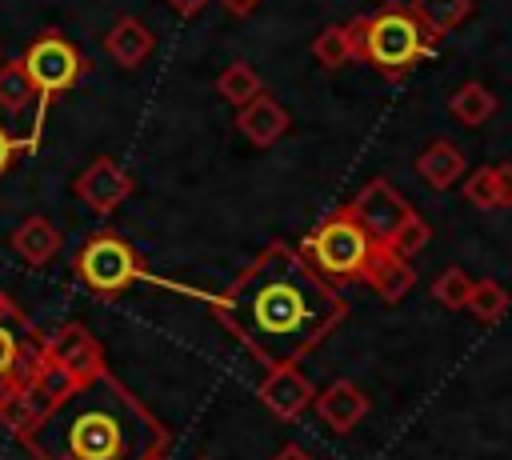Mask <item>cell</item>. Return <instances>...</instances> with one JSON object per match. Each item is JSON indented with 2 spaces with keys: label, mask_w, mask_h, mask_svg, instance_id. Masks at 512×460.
<instances>
[{
  "label": "cell",
  "mask_w": 512,
  "mask_h": 460,
  "mask_svg": "<svg viewBox=\"0 0 512 460\" xmlns=\"http://www.w3.org/2000/svg\"><path fill=\"white\" fill-rule=\"evenodd\" d=\"M416 172L428 188H452L464 172H468V160L460 152V144L452 140H432L420 156H416Z\"/></svg>",
  "instance_id": "obj_17"
},
{
  "label": "cell",
  "mask_w": 512,
  "mask_h": 460,
  "mask_svg": "<svg viewBox=\"0 0 512 460\" xmlns=\"http://www.w3.org/2000/svg\"><path fill=\"white\" fill-rule=\"evenodd\" d=\"M316 408H320V416L328 420L332 432H352L364 420V412H368V396L352 380H336V384H328L320 392Z\"/></svg>",
  "instance_id": "obj_16"
},
{
  "label": "cell",
  "mask_w": 512,
  "mask_h": 460,
  "mask_svg": "<svg viewBox=\"0 0 512 460\" xmlns=\"http://www.w3.org/2000/svg\"><path fill=\"white\" fill-rule=\"evenodd\" d=\"M216 92L228 100V104H248V100H256L260 92H264V84H260V76H256V68L252 64H244V60H236V64H228L220 76H216Z\"/></svg>",
  "instance_id": "obj_20"
},
{
  "label": "cell",
  "mask_w": 512,
  "mask_h": 460,
  "mask_svg": "<svg viewBox=\"0 0 512 460\" xmlns=\"http://www.w3.org/2000/svg\"><path fill=\"white\" fill-rule=\"evenodd\" d=\"M360 280H364L376 296H384L388 304H396V300L408 296V288L416 284V272H412L408 256L392 252L388 244H372V256H368V264L360 268Z\"/></svg>",
  "instance_id": "obj_12"
},
{
  "label": "cell",
  "mask_w": 512,
  "mask_h": 460,
  "mask_svg": "<svg viewBox=\"0 0 512 460\" xmlns=\"http://www.w3.org/2000/svg\"><path fill=\"white\" fill-rule=\"evenodd\" d=\"M492 180H496V204L512 208V164H492Z\"/></svg>",
  "instance_id": "obj_27"
},
{
  "label": "cell",
  "mask_w": 512,
  "mask_h": 460,
  "mask_svg": "<svg viewBox=\"0 0 512 460\" xmlns=\"http://www.w3.org/2000/svg\"><path fill=\"white\" fill-rule=\"evenodd\" d=\"M148 460H168V448H164V452H152Z\"/></svg>",
  "instance_id": "obj_33"
},
{
  "label": "cell",
  "mask_w": 512,
  "mask_h": 460,
  "mask_svg": "<svg viewBox=\"0 0 512 460\" xmlns=\"http://www.w3.org/2000/svg\"><path fill=\"white\" fill-rule=\"evenodd\" d=\"M236 128H240V136H244L248 144H256V148H272V144L288 132V112H284L268 92H260L256 100L240 104V112H236Z\"/></svg>",
  "instance_id": "obj_14"
},
{
  "label": "cell",
  "mask_w": 512,
  "mask_h": 460,
  "mask_svg": "<svg viewBox=\"0 0 512 460\" xmlns=\"http://www.w3.org/2000/svg\"><path fill=\"white\" fill-rule=\"evenodd\" d=\"M312 384L304 380V372L296 368V364H276V368H268V376H264V384H260V400H264V408L272 412V416H280V420H296L308 404H312Z\"/></svg>",
  "instance_id": "obj_11"
},
{
  "label": "cell",
  "mask_w": 512,
  "mask_h": 460,
  "mask_svg": "<svg viewBox=\"0 0 512 460\" xmlns=\"http://www.w3.org/2000/svg\"><path fill=\"white\" fill-rule=\"evenodd\" d=\"M312 56L320 60V68H344L348 60H356L348 24H332V28H324V32L312 40Z\"/></svg>",
  "instance_id": "obj_22"
},
{
  "label": "cell",
  "mask_w": 512,
  "mask_h": 460,
  "mask_svg": "<svg viewBox=\"0 0 512 460\" xmlns=\"http://www.w3.org/2000/svg\"><path fill=\"white\" fill-rule=\"evenodd\" d=\"M348 212L360 220V228L376 240V244H392V236H396V228L416 212L388 180H368L356 196H352V204H348Z\"/></svg>",
  "instance_id": "obj_8"
},
{
  "label": "cell",
  "mask_w": 512,
  "mask_h": 460,
  "mask_svg": "<svg viewBox=\"0 0 512 460\" xmlns=\"http://www.w3.org/2000/svg\"><path fill=\"white\" fill-rule=\"evenodd\" d=\"M372 236L360 228V220L348 212V208H340V212H332L328 220H320L312 232H308V240L300 244V256L324 276V280H332V284H344V280H360V268L368 264V256H372Z\"/></svg>",
  "instance_id": "obj_4"
},
{
  "label": "cell",
  "mask_w": 512,
  "mask_h": 460,
  "mask_svg": "<svg viewBox=\"0 0 512 460\" xmlns=\"http://www.w3.org/2000/svg\"><path fill=\"white\" fill-rule=\"evenodd\" d=\"M16 440L32 460H148L152 452L172 448L156 412L108 368L76 380L56 404L28 420Z\"/></svg>",
  "instance_id": "obj_2"
},
{
  "label": "cell",
  "mask_w": 512,
  "mask_h": 460,
  "mask_svg": "<svg viewBox=\"0 0 512 460\" xmlns=\"http://www.w3.org/2000/svg\"><path fill=\"white\" fill-rule=\"evenodd\" d=\"M8 304H16V300H12V296H8V292H4V288H0V312H4V308H8Z\"/></svg>",
  "instance_id": "obj_32"
},
{
  "label": "cell",
  "mask_w": 512,
  "mask_h": 460,
  "mask_svg": "<svg viewBox=\"0 0 512 460\" xmlns=\"http://www.w3.org/2000/svg\"><path fill=\"white\" fill-rule=\"evenodd\" d=\"M204 460H208V456H204Z\"/></svg>",
  "instance_id": "obj_34"
},
{
  "label": "cell",
  "mask_w": 512,
  "mask_h": 460,
  "mask_svg": "<svg viewBox=\"0 0 512 460\" xmlns=\"http://www.w3.org/2000/svg\"><path fill=\"white\" fill-rule=\"evenodd\" d=\"M468 292H472V276L464 268H448L436 276L432 284V296L444 304V308H464L468 304Z\"/></svg>",
  "instance_id": "obj_24"
},
{
  "label": "cell",
  "mask_w": 512,
  "mask_h": 460,
  "mask_svg": "<svg viewBox=\"0 0 512 460\" xmlns=\"http://www.w3.org/2000/svg\"><path fill=\"white\" fill-rule=\"evenodd\" d=\"M208 304L212 316L264 368L300 364L348 312L340 288L324 280L288 240H272Z\"/></svg>",
  "instance_id": "obj_1"
},
{
  "label": "cell",
  "mask_w": 512,
  "mask_h": 460,
  "mask_svg": "<svg viewBox=\"0 0 512 460\" xmlns=\"http://www.w3.org/2000/svg\"><path fill=\"white\" fill-rule=\"evenodd\" d=\"M272 460H312V456H308V452H304L300 444H288V448H280V452H276Z\"/></svg>",
  "instance_id": "obj_30"
},
{
  "label": "cell",
  "mask_w": 512,
  "mask_h": 460,
  "mask_svg": "<svg viewBox=\"0 0 512 460\" xmlns=\"http://www.w3.org/2000/svg\"><path fill=\"white\" fill-rule=\"evenodd\" d=\"M348 32H352L356 60H368L384 76H400V72L416 68L436 48V36H428V28L404 4H388L380 12H368V16L352 20Z\"/></svg>",
  "instance_id": "obj_3"
},
{
  "label": "cell",
  "mask_w": 512,
  "mask_h": 460,
  "mask_svg": "<svg viewBox=\"0 0 512 460\" xmlns=\"http://www.w3.org/2000/svg\"><path fill=\"white\" fill-rule=\"evenodd\" d=\"M76 196L96 212V216H112L128 196H132V176L112 160V156H96L80 176H76Z\"/></svg>",
  "instance_id": "obj_9"
},
{
  "label": "cell",
  "mask_w": 512,
  "mask_h": 460,
  "mask_svg": "<svg viewBox=\"0 0 512 460\" xmlns=\"http://www.w3.org/2000/svg\"><path fill=\"white\" fill-rule=\"evenodd\" d=\"M32 100H36V88H32L28 72L20 68V60H0V108L16 116Z\"/></svg>",
  "instance_id": "obj_21"
},
{
  "label": "cell",
  "mask_w": 512,
  "mask_h": 460,
  "mask_svg": "<svg viewBox=\"0 0 512 460\" xmlns=\"http://www.w3.org/2000/svg\"><path fill=\"white\" fill-rule=\"evenodd\" d=\"M48 360L60 364L68 376L84 380V376L104 372V344H100L80 320H68V324H60V328L48 336Z\"/></svg>",
  "instance_id": "obj_10"
},
{
  "label": "cell",
  "mask_w": 512,
  "mask_h": 460,
  "mask_svg": "<svg viewBox=\"0 0 512 460\" xmlns=\"http://www.w3.org/2000/svg\"><path fill=\"white\" fill-rule=\"evenodd\" d=\"M408 8H412V16L428 28V36L440 40L444 32H452V28H460V24L468 20L472 0H412Z\"/></svg>",
  "instance_id": "obj_18"
},
{
  "label": "cell",
  "mask_w": 512,
  "mask_h": 460,
  "mask_svg": "<svg viewBox=\"0 0 512 460\" xmlns=\"http://www.w3.org/2000/svg\"><path fill=\"white\" fill-rule=\"evenodd\" d=\"M464 196H468V204H476V208H500V204H496L492 168H476V172L464 180Z\"/></svg>",
  "instance_id": "obj_26"
},
{
  "label": "cell",
  "mask_w": 512,
  "mask_h": 460,
  "mask_svg": "<svg viewBox=\"0 0 512 460\" xmlns=\"http://www.w3.org/2000/svg\"><path fill=\"white\" fill-rule=\"evenodd\" d=\"M448 112H452L460 124L476 128V124H484V120L496 112V92H492V88H484L480 80H464V84L452 92Z\"/></svg>",
  "instance_id": "obj_19"
},
{
  "label": "cell",
  "mask_w": 512,
  "mask_h": 460,
  "mask_svg": "<svg viewBox=\"0 0 512 460\" xmlns=\"http://www.w3.org/2000/svg\"><path fill=\"white\" fill-rule=\"evenodd\" d=\"M428 236H432V228H428V220L420 216V212H412L400 228H396V236H392V252H400V256H412V252H420L424 244H428Z\"/></svg>",
  "instance_id": "obj_25"
},
{
  "label": "cell",
  "mask_w": 512,
  "mask_h": 460,
  "mask_svg": "<svg viewBox=\"0 0 512 460\" xmlns=\"http://www.w3.org/2000/svg\"><path fill=\"white\" fill-rule=\"evenodd\" d=\"M0 60H4V56H0Z\"/></svg>",
  "instance_id": "obj_35"
},
{
  "label": "cell",
  "mask_w": 512,
  "mask_h": 460,
  "mask_svg": "<svg viewBox=\"0 0 512 460\" xmlns=\"http://www.w3.org/2000/svg\"><path fill=\"white\" fill-rule=\"evenodd\" d=\"M20 68L28 72L36 96H40V100H52V96L68 92L72 84H80V76L88 72V60H84V52H80L64 32H52V28H48V32H40V36L24 48Z\"/></svg>",
  "instance_id": "obj_7"
},
{
  "label": "cell",
  "mask_w": 512,
  "mask_h": 460,
  "mask_svg": "<svg viewBox=\"0 0 512 460\" xmlns=\"http://www.w3.org/2000/svg\"><path fill=\"white\" fill-rule=\"evenodd\" d=\"M220 4H224L228 12H236V16H248V12L260 4V0H220Z\"/></svg>",
  "instance_id": "obj_31"
},
{
  "label": "cell",
  "mask_w": 512,
  "mask_h": 460,
  "mask_svg": "<svg viewBox=\"0 0 512 460\" xmlns=\"http://www.w3.org/2000/svg\"><path fill=\"white\" fill-rule=\"evenodd\" d=\"M44 364H48V336L16 304H8L0 312V420L36 384Z\"/></svg>",
  "instance_id": "obj_5"
},
{
  "label": "cell",
  "mask_w": 512,
  "mask_h": 460,
  "mask_svg": "<svg viewBox=\"0 0 512 460\" xmlns=\"http://www.w3.org/2000/svg\"><path fill=\"white\" fill-rule=\"evenodd\" d=\"M204 4H208V0H168V8H172L176 16H184V20L200 16V12H204Z\"/></svg>",
  "instance_id": "obj_29"
},
{
  "label": "cell",
  "mask_w": 512,
  "mask_h": 460,
  "mask_svg": "<svg viewBox=\"0 0 512 460\" xmlns=\"http://www.w3.org/2000/svg\"><path fill=\"white\" fill-rule=\"evenodd\" d=\"M480 324H496L504 312H508V292L496 284V280H472V292H468V304H464Z\"/></svg>",
  "instance_id": "obj_23"
},
{
  "label": "cell",
  "mask_w": 512,
  "mask_h": 460,
  "mask_svg": "<svg viewBox=\"0 0 512 460\" xmlns=\"http://www.w3.org/2000/svg\"><path fill=\"white\" fill-rule=\"evenodd\" d=\"M8 244H12V252H16L28 268H48V264L60 256L64 236H60V228H56L48 216L32 212V216H24V220L12 228Z\"/></svg>",
  "instance_id": "obj_13"
},
{
  "label": "cell",
  "mask_w": 512,
  "mask_h": 460,
  "mask_svg": "<svg viewBox=\"0 0 512 460\" xmlns=\"http://www.w3.org/2000/svg\"><path fill=\"white\" fill-rule=\"evenodd\" d=\"M72 272L80 276V284L92 296H116L124 288H132L144 276V264L136 256V248L116 236V232H96L80 244V252L72 256Z\"/></svg>",
  "instance_id": "obj_6"
},
{
  "label": "cell",
  "mask_w": 512,
  "mask_h": 460,
  "mask_svg": "<svg viewBox=\"0 0 512 460\" xmlns=\"http://www.w3.org/2000/svg\"><path fill=\"white\" fill-rule=\"evenodd\" d=\"M156 48L152 28L140 16H120L108 32H104V52L120 64V68H140Z\"/></svg>",
  "instance_id": "obj_15"
},
{
  "label": "cell",
  "mask_w": 512,
  "mask_h": 460,
  "mask_svg": "<svg viewBox=\"0 0 512 460\" xmlns=\"http://www.w3.org/2000/svg\"><path fill=\"white\" fill-rule=\"evenodd\" d=\"M20 152H24V148H20V140H16V136H12L4 124H0V176H4V172L16 164V156H20Z\"/></svg>",
  "instance_id": "obj_28"
}]
</instances>
